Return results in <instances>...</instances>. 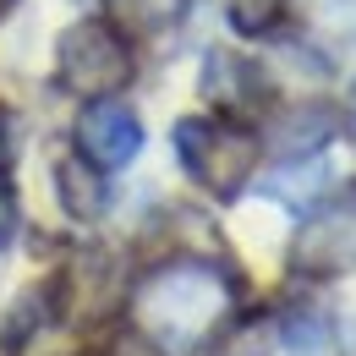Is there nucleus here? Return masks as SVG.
Instances as JSON below:
<instances>
[{"instance_id": "f257e3e1", "label": "nucleus", "mask_w": 356, "mask_h": 356, "mask_svg": "<svg viewBox=\"0 0 356 356\" xmlns=\"http://www.w3.org/2000/svg\"><path fill=\"white\" fill-rule=\"evenodd\" d=\"M230 312V280L203 258H176L137 285V318L148 340H197Z\"/></svg>"}, {"instance_id": "f03ea898", "label": "nucleus", "mask_w": 356, "mask_h": 356, "mask_svg": "<svg viewBox=\"0 0 356 356\" xmlns=\"http://www.w3.org/2000/svg\"><path fill=\"white\" fill-rule=\"evenodd\" d=\"M176 154L181 170L209 197H236L258 170V137L230 121H209V115H192L176 127Z\"/></svg>"}, {"instance_id": "7ed1b4c3", "label": "nucleus", "mask_w": 356, "mask_h": 356, "mask_svg": "<svg viewBox=\"0 0 356 356\" xmlns=\"http://www.w3.org/2000/svg\"><path fill=\"white\" fill-rule=\"evenodd\" d=\"M55 72L66 93L99 104L132 83V49L110 22H72L55 44Z\"/></svg>"}, {"instance_id": "20e7f679", "label": "nucleus", "mask_w": 356, "mask_h": 356, "mask_svg": "<svg viewBox=\"0 0 356 356\" xmlns=\"http://www.w3.org/2000/svg\"><path fill=\"white\" fill-rule=\"evenodd\" d=\"M356 264V203H329L312 214L296 241H291V268L296 274H346Z\"/></svg>"}, {"instance_id": "39448f33", "label": "nucleus", "mask_w": 356, "mask_h": 356, "mask_svg": "<svg viewBox=\"0 0 356 356\" xmlns=\"http://www.w3.org/2000/svg\"><path fill=\"white\" fill-rule=\"evenodd\" d=\"M137 148H143V121H137L127 104H115V99H99L88 104L83 115H77V154L99 165V170H121V165H132Z\"/></svg>"}, {"instance_id": "423d86ee", "label": "nucleus", "mask_w": 356, "mask_h": 356, "mask_svg": "<svg viewBox=\"0 0 356 356\" xmlns=\"http://www.w3.org/2000/svg\"><path fill=\"white\" fill-rule=\"evenodd\" d=\"M55 197H60V209L72 214V220H99L104 209H110V186H104V170L88 165L83 154H66V159H55Z\"/></svg>"}, {"instance_id": "0eeeda50", "label": "nucleus", "mask_w": 356, "mask_h": 356, "mask_svg": "<svg viewBox=\"0 0 356 356\" xmlns=\"http://www.w3.org/2000/svg\"><path fill=\"white\" fill-rule=\"evenodd\" d=\"M334 137V110L329 104H296L291 115L274 121V154L285 165H302V159H318L323 143Z\"/></svg>"}, {"instance_id": "6e6552de", "label": "nucleus", "mask_w": 356, "mask_h": 356, "mask_svg": "<svg viewBox=\"0 0 356 356\" xmlns=\"http://www.w3.org/2000/svg\"><path fill=\"white\" fill-rule=\"evenodd\" d=\"M203 93H209L220 110H247V104L264 99V72H258L252 60H241V55L214 49L209 66H203Z\"/></svg>"}, {"instance_id": "1a4fd4ad", "label": "nucleus", "mask_w": 356, "mask_h": 356, "mask_svg": "<svg viewBox=\"0 0 356 356\" xmlns=\"http://www.w3.org/2000/svg\"><path fill=\"white\" fill-rule=\"evenodd\" d=\"M104 11H110V28H115V33L154 39V33L176 28L181 0H104Z\"/></svg>"}, {"instance_id": "9d476101", "label": "nucleus", "mask_w": 356, "mask_h": 356, "mask_svg": "<svg viewBox=\"0 0 356 356\" xmlns=\"http://www.w3.org/2000/svg\"><path fill=\"white\" fill-rule=\"evenodd\" d=\"M268 351H274V323H268V318L230 323V329H220V334L203 346V356H268Z\"/></svg>"}, {"instance_id": "9b49d317", "label": "nucleus", "mask_w": 356, "mask_h": 356, "mask_svg": "<svg viewBox=\"0 0 356 356\" xmlns=\"http://www.w3.org/2000/svg\"><path fill=\"white\" fill-rule=\"evenodd\" d=\"M285 17V0H230V28L247 33V39H264L280 28Z\"/></svg>"}, {"instance_id": "f8f14e48", "label": "nucleus", "mask_w": 356, "mask_h": 356, "mask_svg": "<svg viewBox=\"0 0 356 356\" xmlns=\"http://www.w3.org/2000/svg\"><path fill=\"white\" fill-rule=\"evenodd\" d=\"M17 220H22V214H17V192L0 181V247L17 241Z\"/></svg>"}, {"instance_id": "ddd939ff", "label": "nucleus", "mask_w": 356, "mask_h": 356, "mask_svg": "<svg viewBox=\"0 0 356 356\" xmlns=\"http://www.w3.org/2000/svg\"><path fill=\"white\" fill-rule=\"evenodd\" d=\"M110 356H165V351H159L143 329H127V334H115V351Z\"/></svg>"}, {"instance_id": "4468645a", "label": "nucleus", "mask_w": 356, "mask_h": 356, "mask_svg": "<svg viewBox=\"0 0 356 356\" xmlns=\"http://www.w3.org/2000/svg\"><path fill=\"white\" fill-rule=\"evenodd\" d=\"M11 159H17V143H11V121L0 115V170H6Z\"/></svg>"}, {"instance_id": "2eb2a0df", "label": "nucleus", "mask_w": 356, "mask_h": 356, "mask_svg": "<svg viewBox=\"0 0 356 356\" xmlns=\"http://www.w3.org/2000/svg\"><path fill=\"white\" fill-rule=\"evenodd\" d=\"M351 127H356V88H351Z\"/></svg>"}, {"instance_id": "dca6fc26", "label": "nucleus", "mask_w": 356, "mask_h": 356, "mask_svg": "<svg viewBox=\"0 0 356 356\" xmlns=\"http://www.w3.org/2000/svg\"><path fill=\"white\" fill-rule=\"evenodd\" d=\"M0 11H6V0H0Z\"/></svg>"}]
</instances>
